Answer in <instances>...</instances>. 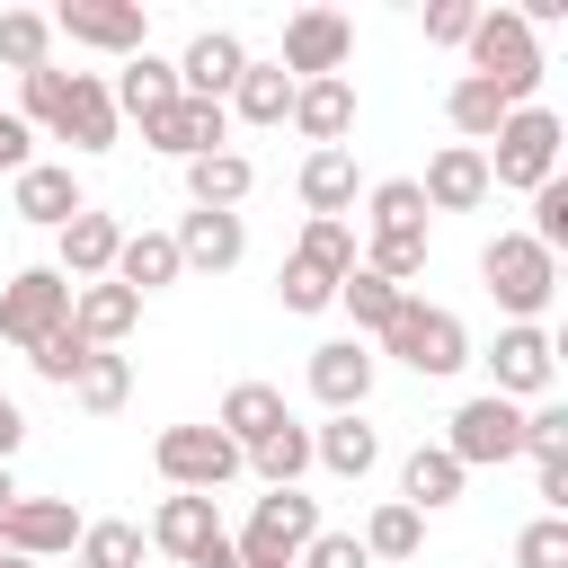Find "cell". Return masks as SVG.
I'll return each instance as SVG.
<instances>
[{"instance_id": "26", "label": "cell", "mask_w": 568, "mask_h": 568, "mask_svg": "<svg viewBox=\"0 0 568 568\" xmlns=\"http://www.w3.org/2000/svg\"><path fill=\"white\" fill-rule=\"evenodd\" d=\"M462 488H470V470H462L444 444H417V453L399 462V506H417V515H444V506H462Z\"/></svg>"}, {"instance_id": "51", "label": "cell", "mask_w": 568, "mask_h": 568, "mask_svg": "<svg viewBox=\"0 0 568 568\" xmlns=\"http://www.w3.org/2000/svg\"><path fill=\"white\" fill-rule=\"evenodd\" d=\"M18 497H27V488H18V470H9V462H0V515H9V506H18Z\"/></svg>"}, {"instance_id": "29", "label": "cell", "mask_w": 568, "mask_h": 568, "mask_svg": "<svg viewBox=\"0 0 568 568\" xmlns=\"http://www.w3.org/2000/svg\"><path fill=\"white\" fill-rule=\"evenodd\" d=\"M373 462H382V435L364 426V408H355V417L311 426V470H328V479H364Z\"/></svg>"}, {"instance_id": "42", "label": "cell", "mask_w": 568, "mask_h": 568, "mask_svg": "<svg viewBox=\"0 0 568 568\" xmlns=\"http://www.w3.org/2000/svg\"><path fill=\"white\" fill-rule=\"evenodd\" d=\"M275 302H284L293 320H311V311H337V284H328L320 266H302V257H284V266H275Z\"/></svg>"}, {"instance_id": "34", "label": "cell", "mask_w": 568, "mask_h": 568, "mask_svg": "<svg viewBox=\"0 0 568 568\" xmlns=\"http://www.w3.org/2000/svg\"><path fill=\"white\" fill-rule=\"evenodd\" d=\"M355 541H364V559H417V550H426V515H417V506H399V497H382V506L364 515V532H355Z\"/></svg>"}, {"instance_id": "38", "label": "cell", "mask_w": 568, "mask_h": 568, "mask_svg": "<svg viewBox=\"0 0 568 568\" xmlns=\"http://www.w3.org/2000/svg\"><path fill=\"white\" fill-rule=\"evenodd\" d=\"M364 231H426L417 178H373V186H364Z\"/></svg>"}, {"instance_id": "14", "label": "cell", "mask_w": 568, "mask_h": 568, "mask_svg": "<svg viewBox=\"0 0 568 568\" xmlns=\"http://www.w3.org/2000/svg\"><path fill=\"white\" fill-rule=\"evenodd\" d=\"M44 142H71L80 160H98V151H115V142H124V115H115V98H106V80H98V71H71L62 115H53V133H44Z\"/></svg>"}, {"instance_id": "47", "label": "cell", "mask_w": 568, "mask_h": 568, "mask_svg": "<svg viewBox=\"0 0 568 568\" xmlns=\"http://www.w3.org/2000/svg\"><path fill=\"white\" fill-rule=\"evenodd\" d=\"M470 18H479V0H426V44H470Z\"/></svg>"}, {"instance_id": "30", "label": "cell", "mask_w": 568, "mask_h": 568, "mask_svg": "<svg viewBox=\"0 0 568 568\" xmlns=\"http://www.w3.org/2000/svg\"><path fill=\"white\" fill-rule=\"evenodd\" d=\"M222 115H240V124H257V133H275V124L293 115V80H284L275 62H257V53H248V71L231 80V98H222Z\"/></svg>"}, {"instance_id": "28", "label": "cell", "mask_w": 568, "mask_h": 568, "mask_svg": "<svg viewBox=\"0 0 568 568\" xmlns=\"http://www.w3.org/2000/svg\"><path fill=\"white\" fill-rule=\"evenodd\" d=\"M248 186H257V160H248V151H204V160H186V195H195V213H240Z\"/></svg>"}, {"instance_id": "15", "label": "cell", "mask_w": 568, "mask_h": 568, "mask_svg": "<svg viewBox=\"0 0 568 568\" xmlns=\"http://www.w3.org/2000/svg\"><path fill=\"white\" fill-rule=\"evenodd\" d=\"M115 248H124V222L98 213V204H80V213L53 231V275H62V284H106V275H115Z\"/></svg>"}, {"instance_id": "39", "label": "cell", "mask_w": 568, "mask_h": 568, "mask_svg": "<svg viewBox=\"0 0 568 568\" xmlns=\"http://www.w3.org/2000/svg\"><path fill=\"white\" fill-rule=\"evenodd\" d=\"M71 399H80V408H89V417H115V408H124V399H133V364H124V355H106V346H98V355H89V364H80V382H71Z\"/></svg>"}, {"instance_id": "50", "label": "cell", "mask_w": 568, "mask_h": 568, "mask_svg": "<svg viewBox=\"0 0 568 568\" xmlns=\"http://www.w3.org/2000/svg\"><path fill=\"white\" fill-rule=\"evenodd\" d=\"M541 506H550V515H568V462H550V470H541Z\"/></svg>"}, {"instance_id": "23", "label": "cell", "mask_w": 568, "mask_h": 568, "mask_svg": "<svg viewBox=\"0 0 568 568\" xmlns=\"http://www.w3.org/2000/svg\"><path fill=\"white\" fill-rule=\"evenodd\" d=\"M178 266L186 275H231L240 257H248V222L240 213H178Z\"/></svg>"}, {"instance_id": "44", "label": "cell", "mask_w": 568, "mask_h": 568, "mask_svg": "<svg viewBox=\"0 0 568 568\" xmlns=\"http://www.w3.org/2000/svg\"><path fill=\"white\" fill-rule=\"evenodd\" d=\"M515 568H568V515H532L515 532Z\"/></svg>"}, {"instance_id": "18", "label": "cell", "mask_w": 568, "mask_h": 568, "mask_svg": "<svg viewBox=\"0 0 568 568\" xmlns=\"http://www.w3.org/2000/svg\"><path fill=\"white\" fill-rule=\"evenodd\" d=\"M80 204H89V186H80V169H71V160H27V169L9 178V213H18V222H36V231H62Z\"/></svg>"}, {"instance_id": "52", "label": "cell", "mask_w": 568, "mask_h": 568, "mask_svg": "<svg viewBox=\"0 0 568 568\" xmlns=\"http://www.w3.org/2000/svg\"><path fill=\"white\" fill-rule=\"evenodd\" d=\"M0 568H36V559H18V550H0Z\"/></svg>"}, {"instance_id": "16", "label": "cell", "mask_w": 568, "mask_h": 568, "mask_svg": "<svg viewBox=\"0 0 568 568\" xmlns=\"http://www.w3.org/2000/svg\"><path fill=\"white\" fill-rule=\"evenodd\" d=\"M373 373H382V355H373L364 337H328V346H311V399H320L328 417H355V408L373 399Z\"/></svg>"}, {"instance_id": "6", "label": "cell", "mask_w": 568, "mask_h": 568, "mask_svg": "<svg viewBox=\"0 0 568 568\" xmlns=\"http://www.w3.org/2000/svg\"><path fill=\"white\" fill-rule=\"evenodd\" d=\"M142 541L169 550L178 568H240V550H231V532H222V506H213V497H186V488H169V497L151 506Z\"/></svg>"}, {"instance_id": "41", "label": "cell", "mask_w": 568, "mask_h": 568, "mask_svg": "<svg viewBox=\"0 0 568 568\" xmlns=\"http://www.w3.org/2000/svg\"><path fill=\"white\" fill-rule=\"evenodd\" d=\"M89 355H98V346H89V337H80V328H53V337H44V346H27V373H36V382H53V390H71V382H80V364H89Z\"/></svg>"}, {"instance_id": "40", "label": "cell", "mask_w": 568, "mask_h": 568, "mask_svg": "<svg viewBox=\"0 0 568 568\" xmlns=\"http://www.w3.org/2000/svg\"><path fill=\"white\" fill-rule=\"evenodd\" d=\"M293 257H302V266H320L328 284H346V275H355V222H302Z\"/></svg>"}, {"instance_id": "21", "label": "cell", "mask_w": 568, "mask_h": 568, "mask_svg": "<svg viewBox=\"0 0 568 568\" xmlns=\"http://www.w3.org/2000/svg\"><path fill=\"white\" fill-rule=\"evenodd\" d=\"M293 195H302V213H311V222H346V213L364 204L355 151H302V169H293Z\"/></svg>"}, {"instance_id": "7", "label": "cell", "mask_w": 568, "mask_h": 568, "mask_svg": "<svg viewBox=\"0 0 568 568\" xmlns=\"http://www.w3.org/2000/svg\"><path fill=\"white\" fill-rule=\"evenodd\" d=\"M151 462H160V479L186 488V497H213V488H231V479L248 470L222 426H160V435H151Z\"/></svg>"}, {"instance_id": "17", "label": "cell", "mask_w": 568, "mask_h": 568, "mask_svg": "<svg viewBox=\"0 0 568 568\" xmlns=\"http://www.w3.org/2000/svg\"><path fill=\"white\" fill-rule=\"evenodd\" d=\"M142 142L186 169V160H204V151H231V115H222L213 98H169V106L142 124Z\"/></svg>"}, {"instance_id": "48", "label": "cell", "mask_w": 568, "mask_h": 568, "mask_svg": "<svg viewBox=\"0 0 568 568\" xmlns=\"http://www.w3.org/2000/svg\"><path fill=\"white\" fill-rule=\"evenodd\" d=\"M27 160H36V133H27V124H18L9 106H0V178H18Z\"/></svg>"}, {"instance_id": "1", "label": "cell", "mask_w": 568, "mask_h": 568, "mask_svg": "<svg viewBox=\"0 0 568 568\" xmlns=\"http://www.w3.org/2000/svg\"><path fill=\"white\" fill-rule=\"evenodd\" d=\"M462 53H470V80H488L506 106H541V36L515 9H479Z\"/></svg>"}, {"instance_id": "31", "label": "cell", "mask_w": 568, "mask_h": 568, "mask_svg": "<svg viewBox=\"0 0 568 568\" xmlns=\"http://www.w3.org/2000/svg\"><path fill=\"white\" fill-rule=\"evenodd\" d=\"M186 266H178V240L169 231H124V248H115V284L124 293H169Z\"/></svg>"}, {"instance_id": "10", "label": "cell", "mask_w": 568, "mask_h": 568, "mask_svg": "<svg viewBox=\"0 0 568 568\" xmlns=\"http://www.w3.org/2000/svg\"><path fill=\"white\" fill-rule=\"evenodd\" d=\"M346 62H355V18L346 9H293L284 18V53H275L284 80H346Z\"/></svg>"}, {"instance_id": "4", "label": "cell", "mask_w": 568, "mask_h": 568, "mask_svg": "<svg viewBox=\"0 0 568 568\" xmlns=\"http://www.w3.org/2000/svg\"><path fill=\"white\" fill-rule=\"evenodd\" d=\"M479 284H488V302H497L506 320H541L550 293H559V257H550L541 240H524V231H497V240L479 248Z\"/></svg>"}, {"instance_id": "22", "label": "cell", "mask_w": 568, "mask_h": 568, "mask_svg": "<svg viewBox=\"0 0 568 568\" xmlns=\"http://www.w3.org/2000/svg\"><path fill=\"white\" fill-rule=\"evenodd\" d=\"M417 195H426V213H479V204H488L497 186H488V160H479L470 142H444V151L426 160Z\"/></svg>"}, {"instance_id": "19", "label": "cell", "mask_w": 568, "mask_h": 568, "mask_svg": "<svg viewBox=\"0 0 568 568\" xmlns=\"http://www.w3.org/2000/svg\"><path fill=\"white\" fill-rule=\"evenodd\" d=\"M248 71V44L231 36V27H195L186 36V53H178V98H231V80Z\"/></svg>"}, {"instance_id": "45", "label": "cell", "mask_w": 568, "mask_h": 568, "mask_svg": "<svg viewBox=\"0 0 568 568\" xmlns=\"http://www.w3.org/2000/svg\"><path fill=\"white\" fill-rule=\"evenodd\" d=\"M524 240H541L550 257L568 248V178H550V186H532V222H524Z\"/></svg>"}, {"instance_id": "53", "label": "cell", "mask_w": 568, "mask_h": 568, "mask_svg": "<svg viewBox=\"0 0 568 568\" xmlns=\"http://www.w3.org/2000/svg\"><path fill=\"white\" fill-rule=\"evenodd\" d=\"M53 568H80V559H53Z\"/></svg>"}, {"instance_id": "25", "label": "cell", "mask_w": 568, "mask_h": 568, "mask_svg": "<svg viewBox=\"0 0 568 568\" xmlns=\"http://www.w3.org/2000/svg\"><path fill=\"white\" fill-rule=\"evenodd\" d=\"M213 426L248 453V444H266L275 426H293V408H284V390H275V382H231V390H222V408H213Z\"/></svg>"}, {"instance_id": "9", "label": "cell", "mask_w": 568, "mask_h": 568, "mask_svg": "<svg viewBox=\"0 0 568 568\" xmlns=\"http://www.w3.org/2000/svg\"><path fill=\"white\" fill-rule=\"evenodd\" d=\"M444 453H453L462 470H506V462H524V408L497 399V390L462 399L453 426H444Z\"/></svg>"}, {"instance_id": "35", "label": "cell", "mask_w": 568, "mask_h": 568, "mask_svg": "<svg viewBox=\"0 0 568 568\" xmlns=\"http://www.w3.org/2000/svg\"><path fill=\"white\" fill-rule=\"evenodd\" d=\"M71 559H80V568H142L151 541H142L133 515H98V524H80V550H71Z\"/></svg>"}, {"instance_id": "2", "label": "cell", "mask_w": 568, "mask_h": 568, "mask_svg": "<svg viewBox=\"0 0 568 568\" xmlns=\"http://www.w3.org/2000/svg\"><path fill=\"white\" fill-rule=\"evenodd\" d=\"M559 151H568V124L550 115V106H515L497 133H488V186H506V195H532V186H550L559 178Z\"/></svg>"}, {"instance_id": "13", "label": "cell", "mask_w": 568, "mask_h": 568, "mask_svg": "<svg viewBox=\"0 0 568 568\" xmlns=\"http://www.w3.org/2000/svg\"><path fill=\"white\" fill-rule=\"evenodd\" d=\"M0 550H18V559H36V568L71 559V550H80V506H71V497H18V506L0 515Z\"/></svg>"}, {"instance_id": "5", "label": "cell", "mask_w": 568, "mask_h": 568, "mask_svg": "<svg viewBox=\"0 0 568 568\" xmlns=\"http://www.w3.org/2000/svg\"><path fill=\"white\" fill-rule=\"evenodd\" d=\"M311 532H320V497L266 488V497L248 506V524L231 532V550H240V568H293V559L311 550Z\"/></svg>"}, {"instance_id": "11", "label": "cell", "mask_w": 568, "mask_h": 568, "mask_svg": "<svg viewBox=\"0 0 568 568\" xmlns=\"http://www.w3.org/2000/svg\"><path fill=\"white\" fill-rule=\"evenodd\" d=\"M53 328H71V284L53 275V266H18L9 284H0V346H44Z\"/></svg>"}, {"instance_id": "20", "label": "cell", "mask_w": 568, "mask_h": 568, "mask_svg": "<svg viewBox=\"0 0 568 568\" xmlns=\"http://www.w3.org/2000/svg\"><path fill=\"white\" fill-rule=\"evenodd\" d=\"M311 151H346L355 133V80H293V115H284Z\"/></svg>"}, {"instance_id": "3", "label": "cell", "mask_w": 568, "mask_h": 568, "mask_svg": "<svg viewBox=\"0 0 568 568\" xmlns=\"http://www.w3.org/2000/svg\"><path fill=\"white\" fill-rule=\"evenodd\" d=\"M373 346H382L390 364L426 373V382H453V373L470 364V328H462V311H444V302H426V293H408L399 320H390Z\"/></svg>"}, {"instance_id": "46", "label": "cell", "mask_w": 568, "mask_h": 568, "mask_svg": "<svg viewBox=\"0 0 568 568\" xmlns=\"http://www.w3.org/2000/svg\"><path fill=\"white\" fill-rule=\"evenodd\" d=\"M293 568H373V559H364V541H355V532H337V524H320V532H311V550H302Z\"/></svg>"}, {"instance_id": "27", "label": "cell", "mask_w": 568, "mask_h": 568, "mask_svg": "<svg viewBox=\"0 0 568 568\" xmlns=\"http://www.w3.org/2000/svg\"><path fill=\"white\" fill-rule=\"evenodd\" d=\"M106 98H115V115H133V124H151L169 98H178V62L169 53H133V62H115V80H106Z\"/></svg>"}, {"instance_id": "24", "label": "cell", "mask_w": 568, "mask_h": 568, "mask_svg": "<svg viewBox=\"0 0 568 568\" xmlns=\"http://www.w3.org/2000/svg\"><path fill=\"white\" fill-rule=\"evenodd\" d=\"M71 328H80L89 346H106V355H115V346L142 328V293H124L115 275H106V284H71Z\"/></svg>"}, {"instance_id": "49", "label": "cell", "mask_w": 568, "mask_h": 568, "mask_svg": "<svg viewBox=\"0 0 568 568\" xmlns=\"http://www.w3.org/2000/svg\"><path fill=\"white\" fill-rule=\"evenodd\" d=\"M18 444H27V408L0 390V462H18Z\"/></svg>"}, {"instance_id": "36", "label": "cell", "mask_w": 568, "mask_h": 568, "mask_svg": "<svg viewBox=\"0 0 568 568\" xmlns=\"http://www.w3.org/2000/svg\"><path fill=\"white\" fill-rule=\"evenodd\" d=\"M240 462H248L266 488H302V470H311V426H302V417H293V426H275V435H266V444H248Z\"/></svg>"}, {"instance_id": "43", "label": "cell", "mask_w": 568, "mask_h": 568, "mask_svg": "<svg viewBox=\"0 0 568 568\" xmlns=\"http://www.w3.org/2000/svg\"><path fill=\"white\" fill-rule=\"evenodd\" d=\"M524 462H532V470L568 462V408H559V399H532V408H524Z\"/></svg>"}, {"instance_id": "12", "label": "cell", "mask_w": 568, "mask_h": 568, "mask_svg": "<svg viewBox=\"0 0 568 568\" xmlns=\"http://www.w3.org/2000/svg\"><path fill=\"white\" fill-rule=\"evenodd\" d=\"M53 44H89V53L133 62V53H151V18L133 0H62L53 9Z\"/></svg>"}, {"instance_id": "37", "label": "cell", "mask_w": 568, "mask_h": 568, "mask_svg": "<svg viewBox=\"0 0 568 568\" xmlns=\"http://www.w3.org/2000/svg\"><path fill=\"white\" fill-rule=\"evenodd\" d=\"M0 62L27 80V71H44L53 62V18L44 9H0Z\"/></svg>"}, {"instance_id": "33", "label": "cell", "mask_w": 568, "mask_h": 568, "mask_svg": "<svg viewBox=\"0 0 568 568\" xmlns=\"http://www.w3.org/2000/svg\"><path fill=\"white\" fill-rule=\"evenodd\" d=\"M399 302H408V293H399V284H382L373 266H355V275L337 284V311L355 320V337H364V346H373V337H382V328L399 320Z\"/></svg>"}, {"instance_id": "8", "label": "cell", "mask_w": 568, "mask_h": 568, "mask_svg": "<svg viewBox=\"0 0 568 568\" xmlns=\"http://www.w3.org/2000/svg\"><path fill=\"white\" fill-rule=\"evenodd\" d=\"M550 382H559V337L541 320H506L497 346H488V390L532 408V399H550Z\"/></svg>"}, {"instance_id": "32", "label": "cell", "mask_w": 568, "mask_h": 568, "mask_svg": "<svg viewBox=\"0 0 568 568\" xmlns=\"http://www.w3.org/2000/svg\"><path fill=\"white\" fill-rule=\"evenodd\" d=\"M506 115H515V106H506V98H497L488 80H470V71H462V80L444 89V124H453V133H462L470 151H488V133H497Z\"/></svg>"}]
</instances>
